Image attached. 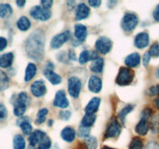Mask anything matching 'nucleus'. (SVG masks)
<instances>
[{"label":"nucleus","mask_w":159,"mask_h":149,"mask_svg":"<svg viewBox=\"0 0 159 149\" xmlns=\"http://www.w3.org/2000/svg\"><path fill=\"white\" fill-rule=\"evenodd\" d=\"M51 146V141L48 137H45L41 142L39 144L38 149H50Z\"/></svg>","instance_id":"37"},{"label":"nucleus","mask_w":159,"mask_h":149,"mask_svg":"<svg viewBox=\"0 0 159 149\" xmlns=\"http://www.w3.org/2000/svg\"><path fill=\"white\" fill-rule=\"evenodd\" d=\"M157 75H158V77L159 78V69H158V72H157Z\"/></svg>","instance_id":"54"},{"label":"nucleus","mask_w":159,"mask_h":149,"mask_svg":"<svg viewBox=\"0 0 159 149\" xmlns=\"http://www.w3.org/2000/svg\"><path fill=\"white\" fill-rule=\"evenodd\" d=\"M14 56L11 52L6 53L0 56V67L3 68H7L12 65L13 61Z\"/></svg>","instance_id":"23"},{"label":"nucleus","mask_w":159,"mask_h":149,"mask_svg":"<svg viewBox=\"0 0 159 149\" xmlns=\"http://www.w3.org/2000/svg\"><path fill=\"white\" fill-rule=\"evenodd\" d=\"M30 90L32 94L36 97H40L43 96L46 93L47 88L45 83L41 80H38L34 82L31 85Z\"/></svg>","instance_id":"11"},{"label":"nucleus","mask_w":159,"mask_h":149,"mask_svg":"<svg viewBox=\"0 0 159 149\" xmlns=\"http://www.w3.org/2000/svg\"><path fill=\"white\" fill-rule=\"evenodd\" d=\"M85 144L88 149H96L97 148V141L94 137H87L85 139Z\"/></svg>","instance_id":"33"},{"label":"nucleus","mask_w":159,"mask_h":149,"mask_svg":"<svg viewBox=\"0 0 159 149\" xmlns=\"http://www.w3.org/2000/svg\"><path fill=\"white\" fill-rule=\"evenodd\" d=\"M102 80L98 76L93 75L89 81V88L91 92L95 93H98L102 89Z\"/></svg>","instance_id":"15"},{"label":"nucleus","mask_w":159,"mask_h":149,"mask_svg":"<svg viewBox=\"0 0 159 149\" xmlns=\"http://www.w3.org/2000/svg\"><path fill=\"white\" fill-rule=\"evenodd\" d=\"M155 89H156V94H158L159 96V85L155 86Z\"/></svg>","instance_id":"50"},{"label":"nucleus","mask_w":159,"mask_h":149,"mask_svg":"<svg viewBox=\"0 0 159 149\" xmlns=\"http://www.w3.org/2000/svg\"><path fill=\"white\" fill-rule=\"evenodd\" d=\"M104 66V60L102 57H98L96 60L93 61L90 65V70L93 72L100 73L102 72Z\"/></svg>","instance_id":"24"},{"label":"nucleus","mask_w":159,"mask_h":149,"mask_svg":"<svg viewBox=\"0 0 159 149\" xmlns=\"http://www.w3.org/2000/svg\"><path fill=\"white\" fill-rule=\"evenodd\" d=\"M75 36L79 41H84L87 37V28L82 24H76L75 26Z\"/></svg>","instance_id":"20"},{"label":"nucleus","mask_w":159,"mask_h":149,"mask_svg":"<svg viewBox=\"0 0 159 149\" xmlns=\"http://www.w3.org/2000/svg\"><path fill=\"white\" fill-rule=\"evenodd\" d=\"M26 143L21 135H16L13 138V149H25Z\"/></svg>","instance_id":"28"},{"label":"nucleus","mask_w":159,"mask_h":149,"mask_svg":"<svg viewBox=\"0 0 159 149\" xmlns=\"http://www.w3.org/2000/svg\"><path fill=\"white\" fill-rule=\"evenodd\" d=\"M61 136L67 142H72L75 138V131L71 127H67L61 130Z\"/></svg>","instance_id":"22"},{"label":"nucleus","mask_w":159,"mask_h":149,"mask_svg":"<svg viewBox=\"0 0 159 149\" xmlns=\"http://www.w3.org/2000/svg\"><path fill=\"white\" fill-rule=\"evenodd\" d=\"M149 54H150L151 57H159V43L158 42L152 45L150 50H149Z\"/></svg>","instance_id":"36"},{"label":"nucleus","mask_w":159,"mask_h":149,"mask_svg":"<svg viewBox=\"0 0 159 149\" xmlns=\"http://www.w3.org/2000/svg\"><path fill=\"white\" fill-rule=\"evenodd\" d=\"M16 26L18 29L21 31H26L30 29L31 26V23L29 19L26 16L20 17L16 23Z\"/></svg>","instance_id":"26"},{"label":"nucleus","mask_w":159,"mask_h":149,"mask_svg":"<svg viewBox=\"0 0 159 149\" xmlns=\"http://www.w3.org/2000/svg\"><path fill=\"white\" fill-rule=\"evenodd\" d=\"M102 149H115V148H113V147H108V146H105V147H102Z\"/></svg>","instance_id":"51"},{"label":"nucleus","mask_w":159,"mask_h":149,"mask_svg":"<svg viewBox=\"0 0 159 149\" xmlns=\"http://www.w3.org/2000/svg\"><path fill=\"white\" fill-rule=\"evenodd\" d=\"M89 60H90V51L85 50L81 53L80 56H79V63L84 65Z\"/></svg>","instance_id":"35"},{"label":"nucleus","mask_w":159,"mask_h":149,"mask_svg":"<svg viewBox=\"0 0 159 149\" xmlns=\"http://www.w3.org/2000/svg\"><path fill=\"white\" fill-rule=\"evenodd\" d=\"M96 115L95 114H85L82 120V126L85 127H91L96 121Z\"/></svg>","instance_id":"29"},{"label":"nucleus","mask_w":159,"mask_h":149,"mask_svg":"<svg viewBox=\"0 0 159 149\" xmlns=\"http://www.w3.org/2000/svg\"><path fill=\"white\" fill-rule=\"evenodd\" d=\"M138 24V18L134 13H126L123 17L121 26L126 32H132Z\"/></svg>","instance_id":"4"},{"label":"nucleus","mask_w":159,"mask_h":149,"mask_svg":"<svg viewBox=\"0 0 159 149\" xmlns=\"http://www.w3.org/2000/svg\"><path fill=\"white\" fill-rule=\"evenodd\" d=\"M45 36L41 30L34 31L28 37L26 43V51L35 61H40L44 55Z\"/></svg>","instance_id":"1"},{"label":"nucleus","mask_w":159,"mask_h":149,"mask_svg":"<svg viewBox=\"0 0 159 149\" xmlns=\"http://www.w3.org/2000/svg\"><path fill=\"white\" fill-rule=\"evenodd\" d=\"M149 44V35L148 33L142 32L137 34L134 39V45L138 48H144Z\"/></svg>","instance_id":"13"},{"label":"nucleus","mask_w":159,"mask_h":149,"mask_svg":"<svg viewBox=\"0 0 159 149\" xmlns=\"http://www.w3.org/2000/svg\"><path fill=\"white\" fill-rule=\"evenodd\" d=\"M121 131V127L119 124L116 120H112L111 122L109 124L108 127L107 128V131L105 133L106 138H116L120 134Z\"/></svg>","instance_id":"10"},{"label":"nucleus","mask_w":159,"mask_h":149,"mask_svg":"<svg viewBox=\"0 0 159 149\" xmlns=\"http://www.w3.org/2000/svg\"><path fill=\"white\" fill-rule=\"evenodd\" d=\"M153 16L156 21L159 22V5L157 6V7L155 8V11L153 12Z\"/></svg>","instance_id":"47"},{"label":"nucleus","mask_w":159,"mask_h":149,"mask_svg":"<svg viewBox=\"0 0 159 149\" xmlns=\"http://www.w3.org/2000/svg\"><path fill=\"white\" fill-rule=\"evenodd\" d=\"M40 3H41L42 7L49 9L52 6L53 1H51V0H43V1L40 2Z\"/></svg>","instance_id":"42"},{"label":"nucleus","mask_w":159,"mask_h":149,"mask_svg":"<svg viewBox=\"0 0 159 149\" xmlns=\"http://www.w3.org/2000/svg\"><path fill=\"white\" fill-rule=\"evenodd\" d=\"M82 88V82L79 78L72 76L68 80V93L73 98H78Z\"/></svg>","instance_id":"6"},{"label":"nucleus","mask_w":159,"mask_h":149,"mask_svg":"<svg viewBox=\"0 0 159 149\" xmlns=\"http://www.w3.org/2000/svg\"><path fill=\"white\" fill-rule=\"evenodd\" d=\"M156 106L158 107V109H159V99H157L156 101Z\"/></svg>","instance_id":"52"},{"label":"nucleus","mask_w":159,"mask_h":149,"mask_svg":"<svg viewBox=\"0 0 159 149\" xmlns=\"http://www.w3.org/2000/svg\"><path fill=\"white\" fill-rule=\"evenodd\" d=\"M89 4L93 7L96 8L100 6L101 1L100 0H90V1H89Z\"/></svg>","instance_id":"46"},{"label":"nucleus","mask_w":159,"mask_h":149,"mask_svg":"<svg viewBox=\"0 0 159 149\" xmlns=\"http://www.w3.org/2000/svg\"><path fill=\"white\" fill-rule=\"evenodd\" d=\"M70 37H71V33L68 30L54 36L51 41V47L53 49H57V48L61 47L65 42L68 41Z\"/></svg>","instance_id":"7"},{"label":"nucleus","mask_w":159,"mask_h":149,"mask_svg":"<svg viewBox=\"0 0 159 149\" xmlns=\"http://www.w3.org/2000/svg\"><path fill=\"white\" fill-rule=\"evenodd\" d=\"M59 116L61 120H68L71 117V112L68 111V110H64V111H61L59 113Z\"/></svg>","instance_id":"40"},{"label":"nucleus","mask_w":159,"mask_h":149,"mask_svg":"<svg viewBox=\"0 0 159 149\" xmlns=\"http://www.w3.org/2000/svg\"><path fill=\"white\" fill-rule=\"evenodd\" d=\"M53 68H54V65L52 63L49 62L45 68L44 74L51 84L57 85V84H60L61 82V77L57 73L54 72Z\"/></svg>","instance_id":"8"},{"label":"nucleus","mask_w":159,"mask_h":149,"mask_svg":"<svg viewBox=\"0 0 159 149\" xmlns=\"http://www.w3.org/2000/svg\"><path fill=\"white\" fill-rule=\"evenodd\" d=\"M48 113V109L43 108L41 109L38 111L37 115V120H36V123L38 124H41L46 120V116Z\"/></svg>","instance_id":"32"},{"label":"nucleus","mask_w":159,"mask_h":149,"mask_svg":"<svg viewBox=\"0 0 159 149\" xmlns=\"http://www.w3.org/2000/svg\"><path fill=\"white\" fill-rule=\"evenodd\" d=\"M134 76V72L130 68L121 67L116 79V82L120 85H127L131 83Z\"/></svg>","instance_id":"3"},{"label":"nucleus","mask_w":159,"mask_h":149,"mask_svg":"<svg viewBox=\"0 0 159 149\" xmlns=\"http://www.w3.org/2000/svg\"><path fill=\"white\" fill-rule=\"evenodd\" d=\"M68 57L71 60H75L76 59V55H75V53L74 52V51H69L68 52Z\"/></svg>","instance_id":"48"},{"label":"nucleus","mask_w":159,"mask_h":149,"mask_svg":"<svg viewBox=\"0 0 159 149\" xmlns=\"http://www.w3.org/2000/svg\"><path fill=\"white\" fill-rule=\"evenodd\" d=\"M134 106L132 105H127L124 108H123L118 113V118L120 119V120L122 123H124V120H125V117L127 116V114L130 113V112L133 110Z\"/></svg>","instance_id":"31"},{"label":"nucleus","mask_w":159,"mask_h":149,"mask_svg":"<svg viewBox=\"0 0 159 149\" xmlns=\"http://www.w3.org/2000/svg\"><path fill=\"white\" fill-rule=\"evenodd\" d=\"M151 59V55L149 54V52L145 53L143 56V64H144V66H148L149 64V61H150Z\"/></svg>","instance_id":"44"},{"label":"nucleus","mask_w":159,"mask_h":149,"mask_svg":"<svg viewBox=\"0 0 159 149\" xmlns=\"http://www.w3.org/2000/svg\"><path fill=\"white\" fill-rule=\"evenodd\" d=\"M90 9L85 3H80L75 10V18L77 20H82L87 18L89 15Z\"/></svg>","instance_id":"16"},{"label":"nucleus","mask_w":159,"mask_h":149,"mask_svg":"<svg viewBox=\"0 0 159 149\" xmlns=\"http://www.w3.org/2000/svg\"><path fill=\"white\" fill-rule=\"evenodd\" d=\"M99 105H100V99L98 97L93 98L85 107V114H95V113L99 110Z\"/></svg>","instance_id":"17"},{"label":"nucleus","mask_w":159,"mask_h":149,"mask_svg":"<svg viewBox=\"0 0 159 149\" xmlns=\"http://www.w3.org/2000/svg\"><path fill=\"white\" fill-rule=\"evenodd\" d=\"M17 124L21 127L23 133L25 135H28L32 133V126H31L28 117H20L17 120Z\"/></svg>","instance_id":"18"},{"label":"nucleus","mask_w":159,"mask_h":149,"mask_svg":"<svg viewBox=\"0 0 159 149\" xmlns=\"http://www.w3.org/2000/svg\"><path fill=\"white\" fill-rule=\"evenodd\" d=\"M36 73H37V67H36V65L33 63L28 64L27 67H26V72H25V81L30 82L35 76Z\"/></svg>","instance_id":"25"},{"label":"nucleus","mask_w":159,"mask_h":149,"mask_svg":"<svg viewBox=\"0 0 159 149\" xmlns=\"http://www.w3.org/2000/svg\"><path fill=\"white\" fill-rule=\"evenodd\" d=\"M145 149H159V145L156 142H149Z\"/></svg>","instance_id":"45"},{"label":"nucleus","mask_w":159,"mask_h":149,"mask_svg":"<svg viewBox=\"0 0 159 149\" xmlns=\"http://www.w3.org/2000/svg\"><path fill=\"white\" fill-rule=\"evenodd\" d=\"M30 14L34 19L41 21L49 20L51 16V12L50 9H45L40 6H34L30 11Z\"/></svg>","instance_id":"5"},{"label":"nucleus","mask_w":159,"mask_h":149,"mask_svg":"<svg viewBox=\"0 0 159 149\" xmlns=\"http://www.w3.org/2000/svg\"><path fill=\"white\" fill-rule=\"evenodd\" d=\"M96 48L101 54H107L112 48V41L106 37H99L96 43Z\"/></svg>","instance_id":"9"},{"label":"nucleus","mask_w":159,"mask_h":149,"mask_svg":"<svg viewBox=\"0 0 159 149\" xmlns=\"http://www.w3.org/2000/svg\"><path fill=\"white\" fill-rule=\"evenodd\" d=\"M148 129L149 124L148 119L141 118V120L139 121V123L137 124L136 127H135V131H136L139 135L144 136V135L147 134L148 131Z\"/></svg>","instance_id":"21"},{"label":"nucleus","mask_w":159,"mask_h":149,"mask_svg":"<svg viewBox=\"0 0 159 149\" xmlns=\"http://www.w3.org/2000/svg\"><path fill=\"white\" fill-rule=\"evenodd\" d=\"M12 14V9L11 6L7 3H3L0 5V17L1 18H8Z\"/></svg>","instance_id":"27"},{"label":"nucleus","mask_w":159,"mask_h":149,"mask_svg":"<svg viewBox=\"0 0 159 149\" xmlns=\"http://www.w3.org/2000/svg\"><path fill=\"white\" fill-rule=\"evenodd\" d=\"M143 141L141 138H134L132 139L130 144V149H142Z\"/></svg>","instance_id":"34"},{"label":"nucleus","mask_w":159,"mask_h":149,"mask_svg":"<svg viewBox=\"0 0 159 149\" xmlns=\"http://www.w3.org/2000/svg\"><path fill=\"white\" fill-rule=\"evenodd\" d=\"M16 5L19 6V7L22 8L25 6V4H26V1H23V0H17V1L16 2Z\"/></svg>","instance_id":"49"},{"label":"nucleus","mask_w":159,"mask_h":149,"mask_svg":"<svg viewBox=\"0 0 159 149\" xmlns=\"http://www.w3.org/2000/svg\"><path fill=\"white\" fill-rule=\"evenodd\" d=\"M141 62V57L138 53H132L129 54L125 59V65L128 68H134L139 65Z\"/></svg>","instance_id":"19"},{"label":"nucleus","mask_w":159,"mask_h":149,"mask_svg":"<svg viewBox=\"0 0 159 149\" xmlns=\"http://www.w3.org/2000/svg\"><path fill=\"white\" fill-rule=\"evenodd\" d=\"M45 137H46V133L43 131H42V130H37L35 131L32 132V133L29 137L30 146L34 147L37 144H40Z\"/></svg>","instance_id":"14"},{"label":"nucleus","mask_w":159,"mask_h":149,"mask_svg":"<svg viewBox=\"0 0 159 149\" xmlns=\"http://www.w3.org/2000/svg\"><path fill=\"white\" fill-rule=\"evenodd\" d=\"M7 40L2 37H0V51H2L7 47Z\"/></svg>","instance_id":"43"},{"label":"nucleus","mask_w":159,"mask_h":149,"mask_svg":"<svg viewBox=\"0 0 159 149\" xmlns=\"http://www.w3.org/2000/svg\"><path fill=\"white\" fill-rule=\"evenodd\" d=\"M152 114V110H151L150 108H145L141 113V115H142V117L141 118H145V119H148V117H150L151 115Z\"/></svg>","instance_id":"41"},{"label":"nucleus","mask_w":159,"mask_h":149,"mask_svg":"<svg viewBox=\"0 0 159 149\" xmlns=\"http://www.w3.org/2000/svg\"><path fill=\"white\" fill-rule=\"evenodd\" d=\"M28 96L26 93H20L14 102L13 113L16 116H22L26 112L28 104Z\"/></svg>","instance_id":"2"},{"label":"nucleus","mask_w":159,"mask_h":149,"mask_svg":"<svg viewBox=\"0 0 159 149\" xmlns=\"http://www.w3.org/2000/svg\"><path fill=\"white\" fill-rule=\"evenodd\" d=\"M68 105H69V102H68V99H67L65 91H63V90H59V91H57L54 100V106L65 109L67 108L68 106Z\"/></svg>","instance_id":"12"},{"label":"nucleus","mask_w":159,"mask_h":149,"mask_svg":"<svg viewBox=\"0 0 159 149\" xmlns=\"http://www.w3.org/2000/svg\"><path fill=\"white\" fill-rule=\"evenodd\" d=\"M28 149H36V148L34 147H33V146H30V147Z\"/></svg>","instance_id":"53"},{"label":"nucleus","mask_w":159,"mask_h":149,"mask_svg":"<svg viewBox=\"0 0 159 149\" xmlns=\"http://www.w3.org/2000/svg\"><path fill=\"white\" fill-rule=\"evenodd\" d=\"M9 79L4 71L0 70V91H4L9 87Z\"/></svg>","instance_id":"30"},{"label":"nucleus","mask_w":159,"mask_h":149,"mask_svg":"<svg viewBox=\"0 0 159 149\" xmlns=\"http://www.w3.org/2000/svg\"><path fill=\"white\" fill-rule=\"evenodd\" d=\"M8 112L3 103H0V120H4L7 118Z\"/></svg>","instance_id":"38"},{"label":"nucleus","mask_w":159,"mask_h":149,"mask_svg":"<svg viewBox=\"0 0 159 149\" xmlns=\"http://www.w3.org/2000/svg\"><path fill=\"white\" fill-rule=\"evenodd\" d=\"M90 130L89 127H81L79 128V135L81 138H87L89 137V134Z\"/></svg>","instance_id":"39"}]
</instances>
